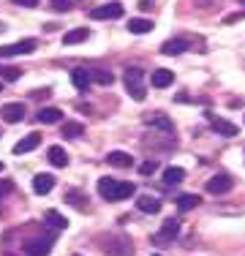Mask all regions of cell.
Masks as SVG:
<instances>
[{"label": "cell", "mask_w": 245, "mask_h": 256, "mask_svg": "<svg viewBox=\"0 0 245 256\" xmlns=\"http://www.w3.org/2000/svg\"><path fill=\"white\" fill-rule=\"evenodd\" d=\"M136 191L134 182H126V180H112V178H101L98 180V194L109 202H120V199H128L131 194Z\"/></svg>", "instance_id": "6da1fadb"}, {"label": "cell", "mask_w": 245, "mask_h": 256, "mask_svg": "<svg viewBox=\"0 0 245 256\" xmlns=\"http://www.w3.org/2000/svg\"><path fill=\"white\" fill-rule=\"evenodd\" d=\"M122 82H126V90L131 93L134 101H144L147 98V88H144V71L142 68H128L126 76H122Z\"/></svg>", "instance_id": "7a4b0ae2"}, {"label": "cell", "mask_w": 245, "mask_h": 256, "mask_svg": "<svg viewBox=\"0 0 245 256\" xmlns=\"http://www.w3.org/2000/svg\"><path fill=\"white\" fill-rule=\"evenodd\" d=\"M126 14V8H122V3H118V0H112V3H104V6H98V8L90 11V16L93 20H120V16Z\"/></svg>", "instance_id": "3957f363"}, {"label": "cell", "mask_w": 245, "mask_h": 256, "mask_svg": "<svg viewBox=\"0 0 245 256\" xmlns=\"http://www.w3.org/2000/svg\"><path fill=\"white\" fill-rule=\"evenodd\" d=\"M36 50V41L33 38H24V41H16V44H6L0 46V58H14V54H28Z\"/></svg>", "instance_id": "277c9868"}, {"label": "cell", "mask_w": 245, "mask_h": 256, "mask_svg": "<svg viewBox=\"0 0 245 256\" xmlns=\"http://www.w3.org/2000/svg\"><path fill=\"white\" fill-rule=\"evenodd\" d=\"M49 246H52V237H38V240H24V254L28 256H49Z\"/></svg>", "instance_id": "5b68a950"}, {"label": "cell", "mask_w": 245, "mask_h": 256, "mask_svg": "<svg viewBox=\"0 0 245 256\" xmlns=\"http://www.w3.org/2000/svg\"><path fill=\"white\" fill-rule=\"evenodd\" d=\"M0 118H3L6 123H20V120H24V104H20V101L6 104V106L0 109Z\"/></svg>", "instance_id": "8992f818"}, {"label": "cell", "mask_w": 245, "mask_h": 256, "mask_svg": "<svg viewBox=\"0 0 245 256\" xmlns=\"http://www.w3.org/2000/svg\"><path fill=\"white\" fill-rule=\"evenodd\" d=\"M232 186H234V182H232L229 174H216V178L207 180V191L216 194V196H218V194H229Z\"/></svg>", "instance_id": "52a82bcc"}, {"label": "cell", "mask_w": 245, "mask_h": 256, "mask_svg": "<svg viewBox=\"0 0 245 256\" xmlns=\"http://www.w3.org/2000/svg\"><path fill=\"white\" fill-rule=\"evenodd\" d=\"M188 46H191V41H188V38H169V41H164V44H161V52L169 54V58H174V54L188 52Z\"/></svg>", "instance_id": "ba28073f"}, {"label": "cell", "mask_w": 245, "mask_h": 256, "mask_svg": "<svg viewBox=\"0 0 245 256\" xmlns=\"http://www.w3.org/2000/svg\"><path fill=\"white\" fill-rule=\"evenodd\" d=\"M136 207L147 216H156V212H161V199L158 196H150V194H142V196L136 199Z\"/></svg>", "instance_id": "9c48e42d"}, {"label": "cell", "mask_w": 245, "mask_h": 256, "mask_svg": "<svg viewBox=\"0 0 245 256\" xmlns=\"http://www.w3.org/2000/svg\"><path fill=\"white\" fill-rule=\"evenodd\" d=\"M177 232H180V224H177L174 218H169V221H164L161 232L156 234V242H172L177 237Z\"/></svg>", "instance_id": "30bf717a"}, {"label": "cell", "mask_w": 245, "mask_h": 256, "mask_svg": "<svg viewBox=\"0 0 245 256\" xmlns=\"http://www.w3.org/2000/svg\"><path fill=\"white\" fill-rule=\"evenodd\" d=\"M38 144H41V136H38V134H28V136H24L22 142H16V144H14V153H16V156L33 153V150L38 148Z\"/></svg>", "instance_id": "8fae6325"}, {"label": "cell", "mask_w": 245, "mask_h": 256, "mask_svg": "<svg viewBox=\"0 0 245 256\" xmlns=\"http://www.w3.org/2000/svg\"><path fill=\"white\" fill-rule=\"evenodd\" d=\"M150 82H152V88L164 90V88H169V84L174 82V74H172L169 68H156V71H152V76H150Z\"/></svg>", "instance_id": "7c38bea8"}, {"label": "cell", "mask_w": 245, "mask_h": 256, "mask_svg": "<svg viewBox=\"0 0 245 256\" xmlns=\"http://www.w3.org/2000/svg\"><path fill=\"white\" fill-rule=\"evenodd\" d=\"M210 126H212V131L224 134V136H237V134H240V128L234 123H229V120H224V118H212Z\"/></svg>", "instance_id": "4fadbf2b"}, {"label": "cell", "mask_w": 245, "mask_h": 256, "mask_svg": "<svg viewBox=\"0 0 245 256\" xmlns=\"http://www.w3.org/2000/svg\"><path fill=\"white\" fill-rule=\"evenodd\" d=\"M46 158H49V164L58 166V169H63L66 164H68V156H66V150L60 148V144H52V148L46 150Z\"/></svg>", "instance_id": "5bb4252c"}, {"label": "cell", "mask_w": 245, "mask_h": 256, "mask_svg": "<svg viewBox=\"0 0 245 256\" xmlns=\"http://www.w3.org/2000/svg\"><path fill=\"white\" fill-rule=\"evenodd\" d=\"M71 82H74V88L76 90H88L90 88V68H74L71 71Z\"/></svg>", "instance_id": "9a60e30c"}, {"label": "cell", "mask_w": 245, "mask_h": 256, "mask_svg": "<svg viewBox=\"0 0 245 256\" xmlns=\"http://www.w3.org/2000/svg\"><path fill=\"white\" fill-rule=\"evenodd\" d=\"M54 188V178L52 174H36L33 178V191L36 194H41V196H44V194H49Z\"/></svg>", "instance_id": "2e32d148"}, {"label": "cell", "mask_w": 245, "mask_h": 256, "mask_svg": "<svg viewBox=\"0 0 245 256\" xmlns=\"http://www.w3.org/2000/svg\"><path fill=\"white\" fill-rule=\"evenodd\" d=\"M186 180V169H180V166H169V169H164V186H180V182Z\"/></svg>", "instance_id": "e0dca14e"}, {"label": "cell", "mask_w": 245, "mask_h": 256, "mask_svg": "<svg viewBox=\"0 0 245 256\" xmlns=\"http://www.w3.org/2000/svg\"><path fill=\"white\" fill-rule=\"evenodd\" d=\"M88 36H90V30H84V28H74V30H68V33L63 36V44H66V46L82 44V41H88Z\"/></svg>", "instance_id": "ac0fdd59"}, {"label": "cell", "mask_w": 245, "mask_h": 256, "mask_svg": "<svg viewBox=\"0 0 245 256\" xmlns=\"http://www.w3.org/2000/svg\"><path fill=\"white\" fill-rule=\"evenodd\" d=\"M199 204H202V196H196V194H182V196H177V210L180 212H188Z\"/></svg>", "instance_id": "d6986e66"}, {"label": "cell", "mask_w": 245, "mask_h": 256, "mask_svg": "<svg viewBox=\"0 0 245 256\" xmlns=\"http://www.w3.org/2000/svg\"><path fill=\"white\" fill-rule=\"evenodd\" d=\"M60 134H63V139H79L84 134V126L76 123V120H68V123H63Z\"/></svg>", "instance_id": "ffe728a7"}, {"label": "cell", "mask_w": 245, "mask_h": 256, "mask_svg": "<svg viewBox=\"0 0 245 256\" xmlns=\"http://www.w3.org/2000/svg\"><path fill=\"white\" fill-rule=\"evenodd\" d=\"M60 118H63V112H60V109H54V106L41 109V112H38V123H44V126H54Z\"/></svg>", "instance_id": "44dd1931"}, {"label": "cell", "mask_w": 245, "mask_h": 256, "mask_svg": "<svg viewBox=\"0 0 245 256\" xmlns=\"http://www.w3.org/2000/svg\"><path fill=\"white\" fill-rule=\"evenodd\" d=\"M44 221H46V224H49V226H52V229H58V232L68 226V221H66V218L60 216L58 210H46V212H44Z\"/></svg>", "instance_id": "7402d4cb"}, {"label": "cell", "mask_w": 245, "mask_h": 256, "mask_svg": "<svg viewBox=\"0 0 245 256\" xmlns=\"http://www.w3.org/2000/svg\"><path fill=\"white\" fill-rule=\"evenodd\" d=\"M147 126H156V128H161V131H166V134L174 131V126H172V120L166 118V114H150V118H147Z\"/></svg>", "instance_id": "603a6c76"}, {"label": "cell", "mask_w": 245, "mask_h": 256, "mask_svg": "<svg viewBox=\"0 0 245 256\" xmlns=\"http://www.w3.org/2000/svg\"><path fill=\"white\" fill-rule=\"evenodd\" d=\"M106 161L112 164V166H118V169H126V166H131L134 158L128 156V153H120V150H114V153H109V156H106Z\"/></svg>", "instance_id": "cb8c5ba5"}, {"label": "cell", "mask_w": 245, "mask_h": 256, "mask_svg": "<svg viewBox=\"0 0 245 256\" xmlns=\"http://www.w3.org/2000/svg\"><path fill=\"white\" fill-rule=\"evenodd\" d=\"M128 30H131L134 36H144L152 30V22L150 20H128Z\"/></svg>", "instance_id": "d4e9b609"}, {"label": "cell", "mask_w": 245, "mask_h": 256, "mask_svg": "<svg viewBox=\"0 0 245 256\" xmlns=\"http://www.w3.org/2000/svg\"><path fill=\"white\" fill-rule=\"evenodd\" d=\"M90 79H93V82H98V84H112V82H114V76L109 74V71H101V68H93V71H90Z\"/></svg>", "instance_id": "484cf974"}, {"label": "cell", "mask_w": 245, "mask_h": 256, "mask_svg": "<svg viewBox=\"0 0 245 256\" xmlns=\"http://www.w3.org/2000/svg\"><path fill=\"white\" fill-rule=\"evenodd\" d=\"M20 74H22L20 68H0V79H3V82H16Z\"/></svg>", "instance_id": "4316f807"}, {"label": "cell", "mask_w": 245, "mask_h": 256, "mask_svg": "<svg viewBox=\"0 0 245 256\" xmlns=\"http://www.w3.org/2000/svg\"><path fill=\"white\" fill-rule=\"evenodd\" d=\"M49 3H52V8H54V11H60V14L71 8V0H49Z\"/></svg>", "instance_id": "83f0119b"}, {"label": "cell", "mask_w": 245, "mask_h": 256, "mask_svg": "<svg viewBox=\"0 0 245 256\" xmlns=\"http://www.w3.org/2000/svg\"><path fill=\"white\" fill-rule=\"evenodd\" d=\"M156 169H158V161H144L142 166H139V172H142V174H150V172H156Z\"/></svg>", "instance_id": "f1b7e54d"}, {"label": "cell", "mask_w": 245, "mask_h": 256, "mask_svg": "<svg viewBox=\"0 0 245 256\" xmlns=\"http://www.w3.org/2000/svg\"><path fill=\"white\" fill-rule=\"evenodd\" d=\"M14 6H22V8H36L38 6V0H11Z\"/></svg>", "instance_id": "f546056e"}, {"label": "cell", "mask_w": 245, "mask_h": 256, "mask_svg": "<svg viewBox=\"0 0 245 256\" xmlns=\"http://www.w3.org/2000/svg\"><path fill=\"white\" fill-rule=\"evenodd\" d=\"M11 188H14V182H11V180H0V196H3V194H8Z\"/></svg>", "instance_id": "4dcf8cb0"}, {"label": "cell", "mask_w": 245, "mask_h": 256, "mask_svg": "<svg viewBox=\"0 0 245 256\" xmlns=\"http://www.w3.org/2000/svg\"><path fill=\"white\" fill-rule=\"evenodd\" d=\"M139 8H142V11H150L152 3H150V0H142V3H139Z\"/></svg>", "instance_id": "1f68e13d"}, {"label": "cell", "mask_w": 245, "mask_h": 256, "mask_svg": "<svg viewBox=\"0 0 245 256\" xmlns=\"http://www.w3.org/2000/svg\"><path fill=\"white\" fill-rule=\"evenodd\" d=\"M3 30H6V25H0V33H3Z\"/></svg>", "instance_id": "d6a6232c"}, {"label": "cell", "mask_w": 245, "mask_h": 256, "mask_svg": "<svg viewBox=\"0 0 245 256\" xmlns=\"http://www.w3.org/2000/svg\"><path fill=\"white\" fill-rule=\"evenodd\" d=\"M0 172H3V161H0Z\"/></svg>", "instance_id": "836d02e7"}, {"label": "cell", "mask_w": 245, "mask_h": 256, "mask_svg": "<svg viewBox=\"0 0 245 256\" xmlns=\"http://www.w3.org/2000/svg\"><path fill=\"white\" fill-rule=\"evenodd\" d=\"M152 256H161V254H152Z\"/></svg>", "instance_id": "e575fe53"}, {"label": "cell", "mask_w": 245, "mask_h": 256, "mask_svg": "<svg viewBox=\"0 0 245 256\" xmlns=\"http://www.w3.org/2000/svg\"><path fill=\"white\" fill-rule=\"evenodd\" d=\"M240 3H245V0H240Z\"/></svg>", "instance_id": "d590c367"}, {"label": "cell", "mask_w": 245, "mask_h": 256, "mask_svg": "<svg viewBox=\"0 0 245 256\" xmlns=\"http://www.w3.org/2000/svg\"><path fill=\"white\" fill-rule=\"evenodd\" d=\"M6 256H11V254H6Z\"/></svg>", "instance_id": "8d00e7d4"}]
</instances>
